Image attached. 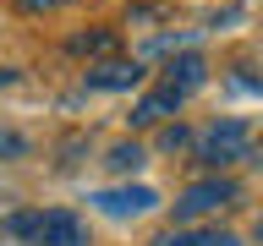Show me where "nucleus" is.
<instances>
[{
    "label": "nucleus",
    "instance_id": "obj_16",
    "mask_svg": "<svg viewBox=\"0 0 263 246\" xmlns=\"http://www.w3.org/2000/svg\"><path fill=\"white\" fill-rule=\"evenodd\" d=\"M6 82H16V71H6V66H0V88H6Z\"/></svg>",
    "mask_w": 263,
    "mask_h": 246
},
{
    "label": "nucleus",
    "instance_id": "obj_10",
    "mask_svg": "<svg viewBox=\"0 0 263 246\" xmlns=\"http://www.w3.org/2000/svg\"><path fill=\"white\" fill-rule=\"evenodd\" d=\"M71 49H77V55H110V49H115V33H82Z\"/></svg>",
    "mask_w": 263,
    "mask_h": 246
},
{
    "label": "nucleus",
    "instance_id": "obj_3",
    "mask_svg": "<svg viewBox=\"0 0 263 246\" xmlns=\"http://www.w3.org/2000/svg\"><path fill=\"white\" fill-rule=\"evenodd\" d=\"M99 213H110V219H137V213L159 208V192L154 186H115V192H93Z\"/></svg>",
    "mask_w": 263,
    "mask_h": 246
},
{
    "label": "nucleus",
    "instance_id": "obj_5",
    "mask_svg": "<svg viewBox=\"0 0 263 246\" xmlns=\"http://www.w3.org/2000/svg\"><path fill=\"white\" fill-rule=\"evenodd\" d=\"M203 82H209L203 55H176V60H164V88H176L181 98L192 93V88H203Z\"/></svg>",
    "mask_w": 263,
    "mask_h": 246
},
{
    "label": "nucleus",
    "instance_id": "obj_2",
    "mask_svg": "<svg viewBox=\"0 0 263 246\" xmlns=\"http://www.w3.org/2000/svg\"><path fill=\"white\" fill-rule=\"evenodd\" d=\"M236 202V180H197V186H186V192L176 197V219H197V213H219Z\"/></svg>",
    "mask_w": 263,
    "mask_h": 246
},
{
    "label": "nucleus",
    "instance_id": "obj_12",
    "mask_svg": "<svg viewBox=\"0 0 263 246\" xmlns=\"http://www.w3.org/2000/svg\"><path fill=\"white\" fill-rule=\"evenodd\" d=\"M159 148H164V153H176V148H186V126H164Z\"/></svg>",
    "mask_w": 263,
    "mask_h": 246
},
{
    "label": "nucleus",
    "instance_id": "obj_17",
    "mask_svg": "<svg viewBox=\"0 0 263 246\" xmlns=\"http://www.w3.org/2000/svg\"><path fill=\"white\" fill-rule=\"evenodd\" d=\"M258 241H263V219H258Z\"/></svg>",
    "mask_w": 263,
    "mask_h": 246
},
{
    "label": "nucleus",
    "instance_id": "obj_9",
    "mask_svg": "<svg viewBox=\"0 0 263 246\" xmlns=\"http://www.w3.org/2000/svg\"><path fill=\"white\" fill-rule=\"evenodd\" d=\"M104 164L126 175V170H137V164H148V153H143L137 142H115V148H110V159H104Z\"/></svg>",
    "mask_w": 263,
    "mask_h": 246
},
{
    "label": "nucleus",
    "instance_id": "obj_6",
    "mask_svg": "<svg viewBox=\"0 0 263 246\" xmlns=\"http://www.w3.org/2000/svg\"><path fill=\"white\" fill-rule=\"evenodd\" d=\"M143 82V66L137 60H104L88 71V88H104V93H121V88H137Z\"/></svg>",
    "mask_w": 263,
    "mask_h": 246
},
{
    "label": "nucleus",
    "instance_id": "obj_8",
    "mask_svg": "<svg viewBox=\"0 0 263 246\" xmlns=\"http://www.w3.org/2000/svg\"><path fill=\"white\" fill-rule=\"evenodd\" d=\"M154 246H241L230 230H170V235H159Z\"/></svg>",
    "mask_w": 263,
    "mask_h": 246
},
{
    "label": "nucleus",
    "instance_id": "obj_4",
    "mask_svg": "<svg viewBox=\"0 0 263 246\" xmlns=\"http://www.w3.org/2000/svg\"><path fill=\"white\" fill-rule=\"evenodd\" d=\"M39 246H88V224H82L71 208H49L39 213Z\"/></svg>",
    "mask_w": 263,
    "mask_h": 246
},
{
    "label": "nucleus",
    "instance_id": "obj_1",
    "mask_svg": "<svg viewBox=\"0 0 263 246\" xmlns=\"http://www.w3.org/2000/svg\"><path fill=\"white\" fill-rule=\"evenodd\" d=\"M252 153V137H247V120H219V126L203 131V142H197V159L219 170V164H236Z\"/></svg>",
    "mask_w": 263,
    "mask_h": 246
},
{
    "label": "nucleus",
    "instance_id": "obj_13",
    "mask_svg": "<svg viewBox=\"0 0 263 246\" xmlns=\"http://www.w3.org/2000/svg\"><path fill=\"white\" fill-rule=\"evenodd\" d=\"M164 16V6H137V11H132V28H143V22H159Z\"/></svg>",
    "mask_w": 263,
    "mask_h": 246
},
{
    "label": "nucleus",
    "instance_id": "obj_14",
    "mask_svg": "<svg viewBox=\"0 0 263 246\" xmlns=\"http://www.w3.org/2000/svg\"><path fill=\"white\" fill-rule=\"evenodd\" d=\"M22 11H55V6H66V0H16Z\"/></svg>",
    "mask_w": 263,
    "mask_h": 246
},
{
    "label": "nucleus",
    "instance_id": "obj_15",
    "mask_svg": "<svg viewBox=\"0 0 263 246\" xmlns=\"http://www.w3.org/2000/svg\"><path fill=\"white\" fill-rule=\"evenodd\" d=\"M0 153H22V137H11V131H6V137H0Z\"/></svg>",
    "mask_w": 263,
    "mask_h": 246
},
{
    "label": "nucleus",
    "instance_id": "obj_11",
    "mask_svg": "<svg viewBox=\"0 0 263 246\" xmlns=\"http://www.w3.org/2000/svg\"><path fill=\"white\" fill-rule=\"evenodd\" d=\"M6 230H11V235H39V213H11V219H6Z\"/></svg>",
    "mask_w": 263,
    "mask_h": 246
},
{
    "label": "nucleus",
    "instance_id": "obj_7",
    "mask_svg": "<svg viewBox=\"0 0 263 246\" xmlns=\"http://www.w3.org/2000/svg\"><path fill=\"white\" fill-rule=\"evenodd\" d=\"M176 110H181V93H176V88H159V93L137 98V110H132V126H154V120H164V115H176Z\"/></svg>",
    "mask_w": 263,
    "mask_h": 246
}]
</instances>
